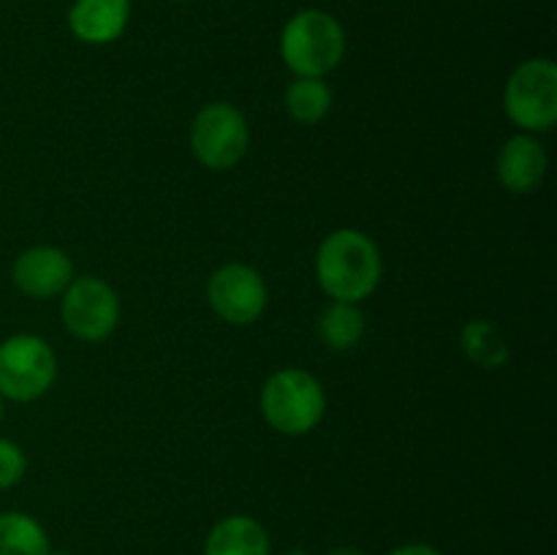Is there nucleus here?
Segmentation results:
<instances>
[{"label": "nucleus", "instance_id": "1a4fd4ad", "mask_svg": "<svg viewBox=\"0 0 557 555\" xmlns=\"http://www.w3.org/2000/svg\"><path fill=\"white\" fill-rule=\"evenodd\" d=\"M11 281L27 297L47 299L65 292V286L74 281V264L65 250L54 245H36L16 256L11 267Z\"/></svg>", "mask_w": 557, "mask_h": 555}, {"label": "nucleus", "instance_id": "aec40b11", "mask_svg": "<svg viewBox=\"0 0 557 555\" xmlns=\"http://www.w3.org/2000/svg\"><path fill=\"white\" fill-rule=\"evenodd\" d=\"M281 555H310L308 550H302V547H292V550H286V553H281Z\"/></svg>", "mask_w": 557, "mask_h": 555}, {"label": "nucleus", "instance_id": "6e6552de", "mask_svg": "<svg viewBox=\"0 0 557 555\" xmlns=\"http://www.w3.org/2000/svg\"><path fill=\"white\" fill-rule=\"evenodd\" d=\"M210 308L228 324H253L267 308V283L259 270L248 264H223L207 283Z\"/></svg>", "mask_w": 557, "mask_h": 555}, {"label": "nucleus", "instance_id": "ddd939ff", "mask_svg": "<svg viewBox=\"0 0 557 555\" xmlns=\"http://www.w3.org/2000/svg\"><path fill=\"white\" fill-rule=\"evenodd\" d=\"M49 536L36 517L25 511L0 515V555H49Z\"/></svg>", "mask_w": 557, "mask_h": 555}, {"label": "nucleus", "instance_id": "2eb2a0df", "mask_svg": "<svg viewBox=\"0 0 557 555\" xmlns=\"http://www.w3.org/2000/svg\"><path fill=\"white\" fill-rule=\"evenodd\" d=\"M286 109L297 123L313 125L324 120L332 109V90L324 79L297 76L286 90Z\"/></svg>", "mask_w": 557, "mask_h": 555}, {"label": "nucleus", "instance_id": "f257e3e1", "mask_svg": "<svg viewBox=\"0 0 557 555\" xmlns=\"http://www.w3.org/2000/svg\"><path fill=\"white\" fill-rule=\"evenodd\" d=\"M315 275L335 303H359L381 281L379 245L359 229H337L319 245Z\"/></svg>", "mask_w": 557, "mask_h": 555}, {"label": "nucleus", "instance_id": "f8f14e48", "mask_svg": "<svg viewBox=\"0 0 557 555\" xmlns=\"http://www.w3.org/2000/svg\"><path fill=\"white\" fill-rule=\"evenodd\" d=\"M205 555H272V544L259 520L228 515L207 533Z\"/></svg>", "mask_w": 557, "mask_h": 555}, {"label": "nucleus", "instance_id": "4be33fe9", "mask_svg": "<svg viewBox=\"0 0 557 555\" xmlns=\"http://www.w3.org/2000/svg\"><path fill=\"white\" fill-rule=\"evenodd\" d=\"M0 417H3V397H0Z\"/></svg>", "mask_w": 557, "mask_h": 555}, {"label": "nucleus", "instance_id": "f3484780", "mask_svg": "<svg viewBox=\"0 0 557 555\" xmlns=\"http://www.w3.org/2000/svg\"><path fill=\"white\" fill-rule=\"evenodd\" d=\"M27 471V457L14 441L0 439V490H9L22 482Z\"/></svg>", "mask_w": 557, "mask_h": 555}, {"label": "nucleus", "instance_id": "f03ea898", "mask_svg": "<svg viewBox=\"0 0 557 555\" xmlns=\"http://www.w3.org/2000/svg\"><path fill=\"white\" fill-rule=\"evenodd\" d=\"M281 54L297 76H326L346 54V33L321 9L297 11L281 33Z\"/></svg>", "mask_w": 557, "mask_h": 555}, {"label": "nucleus", "instance_id": "0eeeda50", "mask_svg": "<svg viewBox=\"0 0 557 555\" xmlns=\"http://www.w3.org/2000/svg\"><path fill=\"white\" fill-rule=\"evenodd\" d=\"M60 316L71 335L87 343H98L117 330L120 299L107 281L82 275L65 286Z\"/></svg>", "mask_w": 557, "mask_h": 555}, {"label": "nucleus", "instance_id": "dca6fc26", "mask_svg": "<svg viewBox=\"0 0 557 555\" xmlns=\"http://www.w3.org/2000/svg\"><path fill=\"white\" fill-rule=\"evenodd\" d=\"M364 332V316L357 303H332L319 319V335L335 351H348Z\"/></svg>", "mask_w": 557, "mask_h": 555}, {"label": "nucleus", "instance_id": "4468645a", "mask_svg": "<svg viewBox=\"0 0 557 555\" xmlns=\"http://www.w3.org/2000/svg\"><path fill=\"white\" fill-rule=\"evenodd\" d=\"M460 346L466 357L479 368H500L509 359V343H506L504 332L484 319L462 326Z\"/></svg>", "mask_w": 557, "mask_h": 555}, {"label": "nucleus", "instance_id": "6ab92c4d", "mask_svg": "<svg viewBox=\"0 0 557 555\" xmlns=\"http://www.w3.org/2000/svg\"><path fill=\"white\" fill-rule=\"evenodd\" d=\"M326 555H368V553L359 547H335V550H330Z\"/></svg>", "mask_w": 557, "mask_h": 555}, {"label": "nucleus", "instance_id": "39448f33", "mask_svg": "<svg viewBox=\"0 0 557 555\" xmlns=\"http://www.w3.org/2000/svg\"><path fill=\"white\" fill-rule=\"evenodd\" d=\"M250 147V128L245 114L232 103H207L190 125V150L207 169L237 166Z\"/></svg>", "mask_w": 557, "mask_h": 555}, {"label": "nucleus", "instance_id": "a211bd4d", "mask_svg": "<svg viewBox=\"0 0 557 555\" xmlns=\"http://www.w3.org/2000/svg\"><path fill=\"white\" fill-rule=\"evenodd\" d=\"M389 555H444L438 547L433 544H422V542H413V544H400V547L392 550Z\"/></svg>", "mask_w": 557, "mask_h": 555}, {"label": "nucleus", "instance_id": "412c9836", "mask_svg": "<svg viewBox=\"0 0 557 555\" xmlns=\"http://www.w3.org/2000/svg\"><path fill=\"white\" fill-rule=\"evenodd\" d=\"M49 555H74V553H65V550H49Z\"/></svg>", "mask_w": 557, "mask_h": 555}, {"label": "nucleus", "instance_id": "9b49d317", "mask_svg": "<svg viewBox=\"0 0 557 555\" xmlns=\"http://www.w3.org/2000/svg\"><path fill=\"white\" fill-rule=\"evenodd\" d=\"M131 16V0H74L69 27L85 44H112L123 36Z\"/></svg>", "mask_w": 557, "mask_h": 555}, {"label": "nucleus", "instance_id": "7ed1b4c3", "mask_svg": "<svg viewBox=\"0 0 557 555\" xmlns=\"http://www.w3.org/2000/svg\"><path fill=\"white\" fill-rule=\"evenodd\" d=\"M326 395L313 373L299 368L277 370L261 390V414L283 435H305L324 419Z\"/></svg>", "mask_w": 557, "mask_h": 555}, {"label": "nucleus", "instance_id": "9d476101", "mask_svg": "<svg viewBox=\"0 0 557 555\" xmlns=\"http://www.w3.org/2000/svg\"><path fill=\"white\" fill-rule=\"evenodd\" d=\"M495 172H498L500 185L511 194H531L542 185L544 174H547V152H544L542 141L533 136H511L498 152L495 161Z\"/></svg>", "mask_w": 557, "mask_h": 555}, {"label": "nucleus", "instance_id": "20e7f679", "mask_svg": "<svg viewBox=\"0 0 557 555\" xmlns=\"http://www.w3.org/2000/svg\"><path fill=\"white\" fill-rule=\"evenodd\" d=\"M504 107L511 123L544 134L557 120V69L553 60L536 58L517 65L504 90Z\"/></svg>", "mask_w": 557, "mask_h": 555}, {"label": "nucleus", "instance_id": "5701e85b", "mask_svg": "<svg viewBox=\"0 0 557 555\" xmlns=\"http://www.w3.org/2000/svg\"><path fill=\"white\" fill-rule=\"evenodd\" d=\"M177 3H190V0H177Z\"/></svg>", "mask_w": 557, "mask_h": 555}, {"label": "nucleus", "instance_id": "423d86ee", "mask_svg": "<svg viewBox=\"0 0 557 555\" xmlns=\"http://www.w3.org/2000/svg\"><path fill=\"white\" fill-rule=\"evenodd\" d=\"M58 359L47 341L36 335H11L0 343V397L36 400L52 386Z\"/></svg>", "mask_w": 557, "mask_h": 555}]
</instances>
